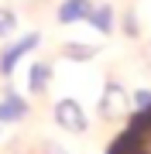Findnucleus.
Masks as SVG:
<instances>
[{
    "mask_svg": "<svg viewBox=\"0 0 151 154\" xmlns=\"http://www.w3.org/2000/svg\"><path fill=\"white\" fill-rule=\"evenodd\" d=\"M52 116H55V123L62 127L65 134H86L90 130V120H86V110L76 103L72 96H65V99H58L55 103V110H52Z\"/></svg>",
    "mask_w": 151,
    "mask_h": 154,
    "instance_id": "obj_1",
    "label": "nucleus"
},
{
    "mask_svg": "<svg viewBox=\"0 0 151 154\" xmlns=\"http://www.w3.org/2000/svg\"><path fill=\"white\" fill-rule=\"evenodd\" d=\"M131 110V93L124 89L120 82H106L103 86V96H100V116L103 120H124Z\"/></svg>",
    "mask_w": 151,
    "mask_h": 154,
    "instance_id": "obj_2",
    "label": "nucleus"
},
{
    "mask_svg": "<svg viewBox=\"0 0 151 154\" xmlns=\"http://www.w3.org/2000/svg\"><path fill=\"white\" fill-rule=\"evenodd\" d=\"M38 45H41V34H38V31H31V34H24V38L11 41L4 51H0V75L11 79V75H14V65H17L24 55H28V51H34Z\"/></svg>",
    "mask_w": 151,
    "mask_h": 154,
    "instance_id": "obj_3",
    "label": "nucleus"
},
{
    "mask_svg": "<svg viewBox=\"0 0 151 154\" xmlns=\"http://www.w3.org/2000/svg\"><path fill=\"white\" fill-rule=\"evenodd\" d=\"M24 116H28V103H24L14 89H7L4 99H0V123H17V120H24Z\"/></svg>",
    "mask_w": 151,
    "mask_h": 154,
    "instance_id": "obj_4",
    "label": "nucleus"
},
{
    "mask_svg": "<svg viewBox=\"0 0 151 154\" xmlns=\"http://www.w3.org/2000/svg\"><path fill=\"white\" fill-rule=\"evenodd\" d=\"M48 86H52V65L48 62H34L28 72V93L41 96V93H48Z\"/></svg>",
    "mask_w": 151,
    "mask_h": 154,
    "instance_id": "obj_5",
    "label": "nucleus"
},
{
    "mask_svg": "<svg viewBox=\"0 0 151 154\" xmlns=\"http://www.w3.org/2000/svg\"><path fill=\"white\" fill-rule=\"evenodd\" d=\"M90 0H62L58 7V24H76V21H86V14H90Z\"/></svg>",
    "mask_w": 151,
    "mask_h": 154,
    "instance_id": "obj_6",
    "label": "nucleus"
},
{
    "mask_svg": "<svg viewBox=\"0 0 151 154\" xmlns=\"http://www.w3.org/2000/svg\"><path fill=\"white\" fill-rule=\"evenodd\" d=\"M93 55H100V45H90V41H65L62 45V58H69V62H90Z\"/></svg>",
    "mask_w": 151,
    "mask_h": 154,
    "instance_id": "obj_7",
    "label": "nucleus"
},
{
    "mask_svg": "<svg viewBox=\"0 0 151 154\" xmlns=\"http://www.w3.org/2000/svg\"><path fill=\"white\" fill-rule=\"evenodd\" d=\"M86 21H90L100 34H110V31H113V7H110V4H96V7H90Z\"/></svg>",
    "mask_w": 151,
    "mask_h": 154,
    "instance_id": "obj_8",
    "label": "nucleus"
},
{
    "mask_svg": "<svg viewBox=\"0 0 151 154\" xmlns=\"http://www.w3.org/2000/svg\"><path fill=\"white\" fill-rule=\"evenodd\" d=\"M131 106H134L137 116L148 120V113H151V89H137V93H131Z\"/></svg>",
    "mask_w": 151,
    "mask_h": 154,
    "instance_id": "obj_9",
    "label": "nucleus"
},
{
    "mask_svg": "<svg viewBox=\"0 0 151 154\" xmlns=\"http://www.w3.org/2000/svg\"><path fill=\"white\" fill-rule=\"evenodd\" d=\"M17 28V14L7 11V7H0V38H11Z\"/></svg>",
    "mask_w": 151,
    "mask_h": 154,
    "instance_id": "obj_10",
    "label": "nucleus"
},
{
    "mask_svg": "<svg viewBox=\"0 0 151 154\" xmlns=\"http://www.w3.org/2000/svg\"><path fill=\"white\" fill-rule=\"evenodd\" d=\"M124 31H127L131 38H137V17H134V11L124 14Z\"/></svg>",
    "mask_w": 151,
    "mask_h": 154,
    "instance_id": "obj_11",
    "label": "nucleus"
},
{
    "mask_svg": "<svg viewBox=\"0 0 151 154\" xmlns=\"http://www.w3.org/2000/svg\"><path fill=\"white\" fill-rule=\"evenodd\" d=\"M45 154H69V151H62L58 144H52V140H48V144H45Z\"/></svg>",
    "mask_w": 151,
    "mask_h": 154,
    "instance_id": "obj_12",
    "label": "nucleus"
},
{
    "mask_svg": "<svg viewBox=\"0 0 151 154\" xmlns=\"http://www.w3.org/2000/svg\"><path fill=\"white\" fill-rule=\"evenodd\" d=\"M144 58H148V65H151V38H148V45H144Z\"/></svg>",
    "mask_w": 151,
    "mask_h": 154,
    "instance_id": "obj_13",
    "label": "nucleus"
},
{
    "mask_svg": "<svg viewBox=\"0 0 151 154\" xmlns=\"http://www.w3.org/2000/svg\"><path fill=\"white\" fill-rule=\"evenodd\" d=\"M0 127H4V123H0Z\"/></svg>",
    "mask_w": 151,
    "mask_h": 154,
    "instance_id": "obj_14",
    "label": "nucleus"
}]
</instances>
